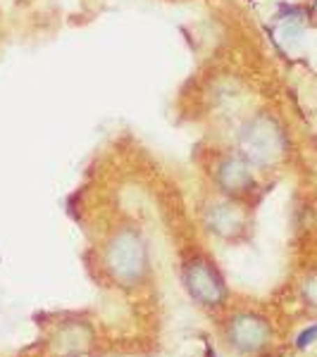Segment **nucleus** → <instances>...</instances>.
Returning <instances> with one entry per match:
<instances>
[{
  "mask_svg": "<svg viewBox=\"0 0 317 357\" xmlns=\"http://www.w3.org/2000/svg\"><path fill=\"white\" fill-rule=\"evenodd\" d=\"M241 153L249 162L256 165H270L284 155L286 136L274 117L270 114H258L251 122H246L244 131L239 136Z\"/></svg>",
  "mask_w": 317,
  "mask_h": 357,
  "instance_id": "obj_1",
  "label": "nucleus"
},
{
  "mask_svg": "<svg viewBox=\"0 0 317 357\" xmlns=\"http://www.w3.org/2000/svg\"><path fill=\"white\" fill-rule=\"evenodd\" d=\"M146 245L136 231H119L108 248V269L117 281H136L146 272Z\"/></svg>",
  "mask_w": 317,
  "mask_h": 357,
  "instance_id": "obj_2",
  "label": "nucleus"
},
{
  "mask_svg": "<svg viewBox=\"0 0 317 357\" xmlns=\"http://www.w3.org/2000/svg\"><path fill=\"white\" fill-rule=\"evenodd\" d=\"M186 289L198 303L207 305V307H220L227 298V286H224L220 272L212 267L205 257H193L186 264Z\"/></svg>",
  "mask_w": 317,
  "mask_h": 357,
  "instance_id": "obj_3",
  "label": "nucleus"
},
{
  "mask_svg": "<svg viewBox=\"0 0 317 357\" xmlns=\"http://www.w3.org/2000/svg\"><path fill=\"white\" fill-rule=\"evenodd\" d=\"M215 176H217L220 188L224 193H229V195L244 193V191H249V188L253 186V174H251L249 165H246L244 160H239V158L222 160L220 167H217V172H215Z\"/></svg>",
  "mask_w": 317,
  "mask_h": 357,
  "instance_id": "obj_4",
  "label": "nucleus"
},
{
  "mask_svg": "<svg viewBox=\"0 0 317 357\" xmlns=\"http://www.w3.org/2000/svg\"><path fill=\"white\" fill-rule=\"evenodd\" d=\"M229 338L236 348L241 350H256L260 348L267 338V329L260 319L251 314H244V317H236V319L229 321Z\"/></svg>",
  "mask_w": 317,
  "mask_h": 357,
  "instance_id": "obj_5",
  "label": "nucleus"
},
{
  "mask_svg": "<svg viewBox=\"0 0 317 357\" xmlns=\"http://www.w3.org/2000/svg\"><path fill=\"white\" fill-rule=\"evenodd\" d=\"M315 338H317V326H315V329H310V331L301 333V338H298V345L303 348V345H308L310 341H315Z\"/></svg>",
  "mask_w": 317,
  "mask_h": 357,
  "instance_id": "obj_6",
  "label": "nucleus"
},
{
  "mask_svg": "<svg viewBox=\"0 0 317 357\" xmlns=\"http://www.w3.org/2000/svg\"><path fill=\"white\" fill-rule=\"evenodd\" d=\"M315 5H317V0H315Z\"/></svg>",
  "mask_w": 317,
  "mask_h": 357,
  "instance_id": "obj_7",
  "label": "nucleus"
}]
</instances>
